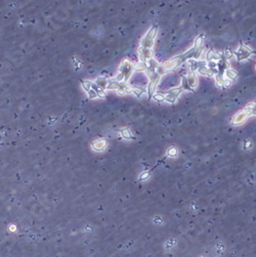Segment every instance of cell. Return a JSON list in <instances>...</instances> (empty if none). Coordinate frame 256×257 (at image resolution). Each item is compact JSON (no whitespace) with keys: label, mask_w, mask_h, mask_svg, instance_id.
Masks as SVG:
<instances>
[{"label":"cell","mask_w":256,"mask_h":257,"mask_svg":"<svg viewBox=\"0 0 256 257\" xmlns=\"http://www.w3.org/2000/svg\"><path fill=\"white\" fill-rule=\"evenodd\" d=\"M157 31H158V27L154 26L152 29L147 32V35L143 37V39L142 40V47L143 48H149L151 49L154 45V39L157 35Z\"/></svg>","instance_id":"1"},{"label":"cell","mask_w":256,"mask_h":257,"mask_svg":"<svg viewBox=\"0 0 256 257\" xmlns=\"http://www.w3.org/2000/svg\"><path fill=\"white\" fill-rule=\"evenodd\" d=\"M133 70H135V66L133 64H131L130 62H128L127 59L123 61L121 66L119 68V73H122L124 76H125V79H124V82H126L128 78L130 77V75L132 74Z\"/></svg>","instance_id":"2"},{"label":"cell","mask_w":256,"mask_h":257,"mask_svg":"<svg viewBox=\"0 0 256 257\" xmlns=\"http://www.w3.org/2000/svg\"><path fill=\"white\" fill-rule=\"evenodd\" d=\"M250 116H252L251 111L249 109H247V108H245L243 111L238 112V113L234 116L233 119H231V123H233L234 125H240V124L245 122V120L247 118H249Z\"/></svg>","instance_id":"3"},{"label":"cell","mask_w":256,"mask_h":257,"mask_svg":"<svg viewBox=\"0 0 256 257\" xmlns=\"http://www.w3.org/2000/svg\"><path fill=\"white\" fill-rule=\"evenodd\" d=\"M160 78H161V76H160V75L157 73L153 79H151V81H150V83H149V86H147V91L150 98H153L154 92H155L156 88H157V86H158V83H159Z\"/></svg>","instance_id":"4"},{"label":"cell","mask_w":256,"mask_h":257,"mask_svg":"<svg viewBox=\"0 0 256 257\" xmlns=\"http://www.w3.org/2000/svg\"><path fill=\"white\" fill-rule=\"evenodd\" d=\"M152 57H153V53H152L151 49L141 47V49H139V59H141V62L146 63L147 61H149L150 59H152Z\"/></svg>","instance_id":"5"},{"label":"cell","mask_w":256,"mask_h":257,"mask_svg":"<svg viewBox=\"0 0 256 257\" xmlns=\"http://www.w3.org/2000/svg\"><path fill=\"white\" fill-rule=\"evenodd\" d=\"M91 147H92V148L95 152H102L106 148L107 142L103 139H99V140H97V142H94Z\"/></svg>","instance_id":"6"},{"label":"cell","mask_w":256,"mask_h":257,"mask_svg":"<svg viewBox=\"0 0 256 257\" xmlns=\"http://www.w3.org/2000/svg\"><path fill=\"white\" fill-rule=\"evenodd\" d=\"M187 82H189L190 86L192 88H196L198 85V81H197V77L195 75V72H190L189 76H187Z\"/></svg>","instance_id":"7"},{"label":"cell","mask_w":256,"mask_h":257,"mask_svg":"<svg viewBox=\"0 0 256 257\" xmlns=\"http://www.w3.org/2000/svg\"><path fill=\"white\" fill-rule=\"evenodd\" d=\"M109 81L110 80H108V78H105V77H98L97 80H95V84H97V86H99L103 89H106L108 87V84H109Z\"/></svg>","instance_id":"8"},{"label":"cell","mask_w":256,"mask_h":257,"mask_svg":"<svg viewBox=\"0 0 256 257\" xmlns=\"http://www.w3.org/2000/svg\"><path fill=\"white\" fill-rule=\"evenodd\" d=\"M225 73L226 78H227V79H230V80H231V81L238 78V73H237V72H236L235 70L231 69V68H229L227 70H225Z\"/></svg>","instance_id":"9"},{"label":"cell","mask_w":256,"mask_h":257,"mask_svg":"<svg viewBox=\"0 0 256 257\" xmlns=\"http://www.w3.org/2000/svg\"><path fill=\"white\" fill-rule=\"evenodd\" d=\"M215 84L219 88H225V78L221 74L215 75Z\"/></svg>","instance_id":"10"},{"label":"cell","mask_w":256,"mask_h":257,"mask_svg":"<svg viewBox=\"0 0 256 257\" xmlns=\"http://www.w3.org/2000/svg\"><path fill=\"white\" fill-rule=\"evenodd\" d=\"M91 88H92V89H94L95 92L97 93V98H103L106 96V93H105V91H103V88H101L99 86H97L95 83H92V84H91Z\"/></svg>","instance_id":"11"},{"label":"cell","mask_w":256,"mask_h":257,"mask_svg":"<svg viewBox=\"0 0 256 257\" xmlns=\"http://www.w3.org/2000/svg\"><path fill=\"white\" fill-rule=\"evenodd\" d=\"M182 91H183V88H182V87H176V88H172V89H170V90L166 91L165 93L173 94L174 96H176V98H178L179 94H181Z\"/></svg>","instance_id":"12"},{"label":"cell","mask_w":256,"mask_h":257,"mask_svg":"<svg viewBox=\"0 0 256 257\" xmlns=\"http://www.w3.org/2000/svg\"><path fill=\"white\" fill-rule=\"evenodd\" d=\"M120 87V82L116 81V80H110L109 84H108V89H118Z\"/></svg>","instance_id":"13"},{"label":"cell","mask_w":256,"mask_h":257,"mask_svg":"<svg viewBox=\"0 0 256 257\" xmlns=\"http://www.w3.org/2000/svg\"><path fill=\"white\" fill-rule=\"evenodd\" d=\"M121 135H122V137L125 139H133V136L131 135L129 129H127V128L121 129Z\"/></svg>","instance_id":"14"},{"label":"cell","mask_w":256,"mask_h":257,"mask_svg":"<svg viewBox=\"0 0 256 257\" xmlns=\"http://www.w3.org/2000/svg\"><path fill=\"white\" fill-rule=\"evenodd\" d=\"M146 73H147V77L150 78V80L151 79H153L155 76H156V74H157V72H156V70L154 69V68H152V67H147V70H146Z\"/></svg>","instance_id":"15"},{"label":"cell","mask_w":256,"mask_h":257,"mask_svg":"<svg viewBox=\"0 0 256 257\" xmlns=\"http://www.w3.org/2000/svg\"><path fill=\"white\" fill-rule=\"evenodd\" d=\"M181 87L183 88V90H189V91H193V88L190 86L189 82H187V79L186 77H182V83H181Z\"/></svg>","instance_id":"16"},{"label":"cell","mask_w":256,"mask_h":257,"mask_svg":"<svg viewBox=\"0 0 256 257\" xmlns=\"http://www.w3.org/2000/svg\"><path fill=\"white\" fill-rule=\"evenodd\" d=\"M146 92H147V90L142 87H134L133 88V93L136 95L137 98H139L142 93H146Z\"/></svg>","instance_id":"17"},{"label":"cell","mask_w":256,"mask_h":257,"mask_svg":"<svg viewBox=\"0 0 256 257\" xmlns=\"http://www.w3.org/2000/svg\"><path fill=\"white\" fill-rule=\"evenodd\" d=\"M81 83H82V86L84 88V90H85L86 92H88L91 89V84H92V82L88 81V80H83Z\"/></svg>","instance_id":"18"},{"label":"cell","mask_w":256,"mask_h":257,"mask_svg":"<svg viewBox=\"0 0 256 257\" xmlns=\"http://www.w3.org/2000/svg\"><path fill=\"white\" fill-rule=\"evenodd\" d=\"M167 155L169 156V157H171V158L176 157V155H177V150H176V148H175L174 147H171V148H168Z\"/></svg>","instance_id":"19"},{"label":"cell","mask_w":256,"mask_h":257,"mask_svg":"<svg viewBox=\"0 0 256 257\" xmlns=\"http://www.w3.org/2000/svg\"><path fill=\"white\" fill-rule=\"evenodd\" d=\"M176 96H174L173 94H169V93H165V100L168 103H174L176 102Z\"/></svg>","instance_id":"20"},{"label":"cell","mask_w":256,"mask_h":257,"mask_svg":"<svg viewBox=\"0 0 256 257\" xmlns=\"http://www.w3.org/2000/svg\"><path fill=\"white\" fill-rule=\"evenodd\" d=\"M246 108L251 111L252 116H256V103H248V105L246 106Z\"/></svg>","instance_id":"21"},{"label":"cell","mask_w":256,"mask_h":257,"mask_svg":"<svg viewBox=\"0 0 256 257\" xmlns=\"http://www.w3.org/2000/svg\"><path fill=\"white\" fill-rule=\"evenodd\" d=\"M203 45V39H202V36H200V37L196 38L195 40V44H194V47L197 49V48H201Z\"/></svg>","instance_id":"22"},{"label":"cell","mask_w":256,"mask_h":257,"mask_svg":"<svg viewBox=\"0 0 256 257\" xmlns=\"http://www.w3.org/2000/svg\"><path fill=\"white\" fill-rule=\"evenodd\" d=\"M147 68V63L141 62L139 64H137L136 66H135V70H136V71H146Z\"/></svg>","instance_id":"23"},{"label":"cell","mask_w":256,"mask_h":257,"mask_svg":"<svg viewBox=\"0 0 256 257\" xmlns=\"http://www.w3.org/2000/svg\"><path fill=\"white\" fill-rule=\"evenodd\" d=\"M190 65H191V72H196L199 69V64L198 61H190Z\"/></svg>","instance_id":"24"},{"label":"cell","mask_w":256,"mask_h":257,"mask_svg":"<svg viewBox=\"0 0 256 257\" xmlns=\"http://www.w3.org/2000/svg\"><path fill=\"white\" fill-rule=\"evenodd\" d=\"M223 54H225V57L227 59L234 57V53L231 50V48H229V47H226V48H225V53H223Z\"/></svg>","instance_id":"25"},{"label":"cell","mask_w":256,"mask_h":257,"mask_svg":"<svg viewBox=\"0 0 256 257\" xmlns=\"http://www.w3.org/2000/svg\"><path fill=\"white\" fill-rule=\"evenodd\" d=\"M153 98L155 100H157V102H164V100H165V95H163L161 93H157L153 95Z\"/></svg>","instance_id":"26"},{"label":"cell","mask_w":256,"mask_h":257,"mask_svg":"<svg viewBox=\"0 0 256 257\" xmlns=\"http://www.w3.org/2000/svg\"><path fill=\"white\" fill-rule=\"evenodd\" d=\"M202 51H203V47L201 48H197L195 51V54H194V59L197 61V59H199L200 58H201V54H202Z\"/></svg>","instance_id":"27"},{"label":"cell","mask_w":256,"mask_h":257,"mask_svg":"<svg viewBox=\"0 0 256 257\" xmlns=\"http://www.w3.org/2000/svg\"><path fill=\"white\" fill-rule=\"evenodd\" d=\"M149 64H150V67L154 68L155 70H157V69H158V67L160 66L159 64H158L157 62H156V61H155V59H154L153 58H152V59H149Z\"/></svg>","instance_id":"28"},{"label":"cell","mask_w":256,"mask_h":257,"mask_svg":"<svg viewBox=\"0 0 256 257\" xmlns=\"http://www.w3.org/2000/svg\"><path fill=\"white\" fill-rule=\"evenodd\" d=\"M166 71H167V70H166L165 68H164L162 65H160V66L158 67V69L156 70V72H157V73H158L160 76H162L163 74H165V73H166Z\"/></svg>","instance_id":"29"},{"label":"cell","mask_w":256,"mask_h":257,"mask_svg":"<svg viewBox=\"0 0 256 257\" xmlns=\"http://www.w3.org/2000/svg\"><path fill=\"white\" fill-rule=\"evenodd\" d=\"M207 66H208V68H209V69H217V62L210 61V62H208Z\"/></svg>","instance_id":"30"},{"label":"cell","mask_w":256,"mask_h":257,"mask_svg":"<svg viewBox=\"0 0 256 257\" xmlns=\"http://www.w3.org/2000/svg\"><path fill=\"white\" fill-rule=\"evenodd\" d=\"M199 73L201 75H204V76H207V72H208V68L207 67H201L198 69Z\"/></svg>","instance_id":"31"},{"label":"cell","mask_w":256,"mask_h":257,"mask_svg":"<svg viewBox=\"0 0 256 257\" xmlns=\"http://www.w3.org/2000/svg\"><path fill=\"white\" fill-rule=\"evenodd\" d=\"M87 93H88V96L90 98H97V92H95V90L94 89H92V88H91V89L87 92Z\"/></svg>","instance_id":"32"},{"label":"cell","mask_w":256,"mask_h":257,"mask_svg":"<svg viewBox=\"0 0 256 257\" xmlns=\"http://www.w3.org/2000/svg\"><path fill=\"white\" fill-rule=\"evenodd\" d=\"M150 177V172H142V173L139 175V179L141 180H145L147 178H149Z\"/></svg>","instance_id":"33"},{"label":"cell","mask_w":256,"mask_h":257,"mask_svg":"<svg viewBox=\"0 0 256 257\" xmlns=\"http://www.w3.org/2000/svg\"><path fill=\"white\" fill-rule=\"evenodd\" d=\"M231 85V80L227 79V78H225V88H229Z\"/></svg>","instance_id":"34"},{"label":"cell","mask_w":256,"mask_h":257,"mask_svg":"<svg viewBox=\"0 0 256 257\" xmlns=\"http://www.w3.org/2000/svg\"><path fill=\"white\" fill-rule=\"evenodd\" d=\"M117 92H118V93H119L120 95H124V94L126 93L125 90H124L123 88H118V89H117Z\"/></svg>","instance_id":"35"}]
</instances>
